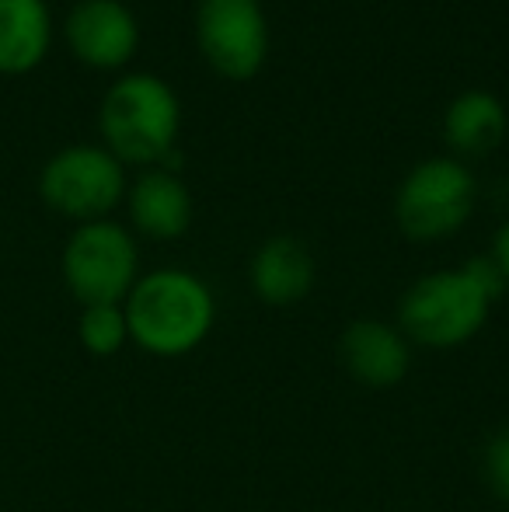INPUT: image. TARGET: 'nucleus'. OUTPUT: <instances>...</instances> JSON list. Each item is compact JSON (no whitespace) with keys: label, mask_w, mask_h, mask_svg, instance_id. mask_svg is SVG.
Returning a JSON list of instances; mask_svg holds the SVG:
<instances>
[{"label":"nucleus","mask_w":509,"mask_h":512,"mask_svg":"<svg viewBox=\"0 0 509 512\" xmlns=\"http://www.w3.org/2000/svg\"><path fill=\"white\" fill-rule=\"evenodd\" d=\"M129 338L154 356H185L213 328V297L192 272L157 269L123 300Z\"/></svg>","instance_id":"obj_1"},{"label":"nucleus","mask_w":509,"mask_h":512,"mask_svg":"<svg viewBox=\"0 0 509 512\" xmlns=\"http://www.w3.org/2000/svg\"><path fill=\"white\" fill-rule=\"evenodd\" d=\"M98 126L119 164H161L175 150L182 105L161 77L129 74L102 98Z\"/></svg>","instance_id":"obj_2"},{"label":"nucleus","mask_w":509,"mask_h":512,"mask_svg":"<svg viewBox=\"0 0 509 512\" xmlns=\"http://www.w3.org/2000/svg\"><path fill=\"white\" fill-rule=\"evenodd\" d=\"M492 300L468 279V272H433L422 276L401 297L398 321L405 338L429 349H454L475 338L489 317Z\"/></svg>","instance_id":"obj_3"},{"label":"nucleus","mask_w":509,"mask_h":512,"mask_svg":"<svg viewBox=\"0 0 509 512\" xmlns=\"http://www.w3.org/2000/svg\"><path fill=\"white\" fill-rule=\"evenodd\" d=\"M39 196L53 213L67 216V220H105L126 196L123 164L105 147L77 143L46 161L39 175Z\"/></svg>","instance_id":"obj_4"},{"label":"nucleus","mask_w":509,"mask_h":512,"mask_svg":"<svg viewBox=\"0 0 509 512\" xmlns=\"http://www.w3.org/2000/svg\"><path fill=\"white\" fill-rule=\"evenodd\" d=\"M136 244L112 220L81 223L63 248V283L84 307L123 304L136 286Z\"/></svg>","instance_id":"obj_5"},{"label":"nucleus","mask_w":509,"mask_h":512,"mask_svg":"<svg viewBox=\"0 0 509 512\" xmlns=\"http://www.w3.org/2000/svg\"><path fill=\"white\" fill-rule=\"evenodd\" d=\"M475 209V178L461 161L433 157L408 171L394 199L398 227L412 241H440L468 223Z\"/></svg>","instance_id":"obj_6"},{"label":"nucleus","mask_w":509,"mask_h":512,"mask_svg":"<svg viewBox=\"0 0 509 512\" xmlns=\"http://www.w3.org/2000/svg\"><path fill=\"white\" fill-rule=\"evenodd\" d=\"M196 42L217 74L248 81L269 53V25L258 0H199Z\"/></svg>","instance_id":"obj_7"},{"label":"nucleus","mask_w":509,"mask_h":512,"mask_svg":"<svg viewBox=\"0 0 509 512\" xmlns=\"http://www.w3.org/2000/svg\"><path fill=\"white\" fill-rule=\"evenodd\" d=\"M67 46L95 70H119L140 46V25L119 0H81L67 14Z\"/></svg>","instance_id":"obj_8"},{"label":"nucleus","mask_w":509,"mask_h":512,"mask_svg":"<svg viewBox=\"0 0 509 512\" xmlns=\"http://www.w3.org/2000/svg\"><path fill=\"white\" fill-rule=\"evenodd\" d=\"M342 363L367 387H394L408 373V342L384 321H356L342 335Z\"/></svg>","instance_id":"obj_9"},{"label":"nucleus","mask_w":509,"mask_h":512,"mask_svg":"<svg viewBox=\"0 0 509 512\" xmlns=\"http://www.w3.org/2000/svg\"><path fill=\"white\" fill-rule=\"evenodd\" d=\"M53 18L46 0H0V74H32L49 53Z\"/></svg>","instance_id":"obj_10"},{"label":"nucleus","mask_w":509,"mask_h":512,"mask_svg":"<svg viewBox=\"0 0 509 512\" xmlns=\"http://www.w3.org/2000/svg\"><path fill=\"white\" fill-rule=\"evenodd\" d=\"M314 286V258L293 237H272L252 258V290L272 307L297 304Z\"/></svg>","instance_id":"obj_11"},{"label":"nucleus","mask_w":509,"mask_h":512,"mask_svg":"<svg viewBox=\"0 0 509 512\" xmlns=\"http://www.w3.org/2000/svg\"><path fill=\"white\" fill-rule=\"evenodd\" d=\"M129 216L140 234L154 241H175L192 223L189 189L178 182V175L154 168L129 189Z\"/></svg>","instance_id":"obj_12"},{"label":"nucleus","mask_w":509,"mask_h":512,"mask_svg":"<svg viewBox=\"0 0 509 512\" xmlns=\"http://www.w3.org/2000/svg\"><path fill=\"white\" fill-rule=\"evenodd\" d=\"M506 133V108L489 91H468L454 98L443 119V136L464 157H482L503 143Z\"/></svg>","instance_id":"obj_13"},{"label":"nucleus","mask_w":509,"mask_h":512,"mask_svg":"<svg viewBox=\"0 0 509 512\" xmlns=\"http://www.w3.org/2000/svg\"><path fill=\"white\" fill-rule=\"evenodd\" d=\"M77 335H81V345L91 356H116L129 342V324H126L123 304L84 307L81 321H77Z\"/></svg>","instance_id":"obj_14"},{"label":"nucleus","mask_w":509,"mask_h":512,"mask_svg":"<svg viewBox=\"0 0 509 512\" xmlns=\"http://www.w3.org/2000/svg\"><path fill=\"white\" fill-rule=\"evenodd\" d=\"M485 478H489L492 492L509 502V432L499 436L485 453Z\"/></svg>","instance_id":"obj_15"},{"label":"nucleus","mask_w":509,"mask_h":512,"mask_svg":"<svg viewBox=\"0 0 509 512\" xmlns=\"http://www.w3.org/2000/svg\"><path fill=\"white\" fill-rule=\"evenodd\" d=\"M464 272H468V279L489 300H496L499 293L506 290V276H503V269L496 265V258H471V262L464 265Z\"/></svg>","instance_id":"obj_16"},{"label":"nucleus","mask_w":509,"mask_h":512,"mask_svg":"<svg viewBox=\"0 0 509 512\" xmlns=\"http://www.w3.org/2000/svg\"><path fill=\"white\" fill-rule=\"evenodd\" d=\"M496 265L503 269V276H506V283H509V223L503 230H499V237H496Z\"/></svg>","instance_id":"obj_17"}]
</instances>
